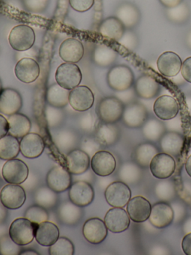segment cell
<instances>
[{
  "label": "cell",
  "instance_id": "9c48e42d",
  "mask_svg": "<svg viewBox=\"0 0 191 255\" xmlns=\"http://www.w3.org/2000/svg\"><path fill=\"white\" fill-rule=\"evenodd\" d=\"M149 169L155 178L165 180L171 177L175 172L176 162L170 155L158 153L151 161Z\"/></svg>",
  "mask_w": 191,
  "mask_h": 255
},
{
  "label": "cell",
  "instance_id": "603a6c76",
  "mask_svg": "<svg viewBox=\"0 0 191 255\" xmlns=\"http://www.w3.org/2000/svg\"><path fill=\"white\" fill-rule=\"evenodd\" d=\"M22 107V98L13 89H4L0 93V112L7 116L17 113Z\"/></svg>",
  "mask_w": 191,
  "mask_h": 255
},
{
  "label": "cell",
  "instance_id": "ba28073f",
  "mask_svg": "<svg viewBox=\"0 0 191 255\" xmlns=\"http://www.w3.org/2000/svg\"><path fill=\"white\" fill-rule=\"evenodd\" d=\"M0 201L6 208L17 210L25 204L26 194L22 186L8 183L2 188L0 192Z\"/></svg>",
  "mask_w": 191,
  "mask_h": 255
},
{
  "label": "cell",
  "instance_id": "b9f144b4",
  "mask_svg": "<svg viewBox=\"0 0 191 255\" xmlns=\"http://www.w3.org/2000/svg\"><path fill=\"white\" fill-rule=\"evenodd\" d=\"M25 218L35 224L48 220V213L44 207L40 205H34L29 207L25 212Z\"/></svg>",
  "mask_w": 191,
  "mask_h": 255
},
{
  "label": "cell",
  "instance_id": "d6986e66",
  "mask_svg": "<svg viewBox=\"0 0 191 255\" xmlns=\"http://www.w3.org/2000/svg\"><path fill=\"white\" fill-rule=\"evenodd\" d=\"M173 219L174 212L170 204L161 201L152 206L149 219L155 228H166L172 223Z\"/></svg>",
  "mask_w": 191,
  "mask_h": 255
},
{
  "label": "cell",
  "instance_id": "7bdbcfd3",
  "mask_svg": "<svg viewBox=\"0 0 191 255\" xmlns=\"http://www.w3.org/2000/svg\"><path fill=\"white\" fill-rule=\"evenodd\" d=\"M19 245L15 243L11 238L3 237L0 240V254L1 255H18L20 252Z\"/></svg>",
  "mask_w": 191,
  "mask_h": 255
},
{
  "label": "cell",
  "instance_id": "74e56055",
  "mask_svg": "<svg viewBox=\"0 0 191 255\" xmlns=\"http://www.w3.org/2000/svg\"><path fill=\"white\" fill-rule=\"evenodd\" d=\"M79 206L73 203H65L59 210V216L64 223L72 225L76 223L82 216V211Z\"/></svg>",
  "mask_w": 191,
  "mask_h": 255
},
{
  "label": "cell",
  "instance_id": "11a10c76",
  "mask_svg": "<svg viewBox=\"0 0 191 255\" xmlns=\"http://www.w3.org/2000/svg\"><path fill=\"white\" fill-rule=\"evenodd\" d=\"M185 43H186L187 47L191 50V31H190L189 33L187 35Z\"/></svg>",
  "mask_w": 191,
  "mask_h": 255
},
{
  "label": "cell",
  "instance_id": "816d5d0a",
  "mask_svg": "<svg viewBox=\"0 0 191 255\" xmlns=\"http://www.w3.org/2000/svg\"><path fill=\"white\" fill-rule=\"evenodd\" d=\"M182 249L185 255H191V232L187 234L182 239Z\"/></svg>",
  "mask_w": 191,
  "mask_h": 255
},
{
  "label": "cell",
  "instance_id": "44dd1931",
  "mask_svg": "<svg viewBox=\"0 0 191 255\" xmlns=\"http://www.w3.org/2000/svg\"><path fill=\"white\" fill-rule=\"evenodd\" d=\"M66 168L70 174L80 175L88 171L91 161L86 152L79 149L70 151L66 156Z\"/></svg>",
  "mask_w": 191,
  "mask_h": 255
},
{
  "label": "cell",
  "instance_id": "ffe728a7",
  "mask_svg": "<svg viewBox=\"0 0 191 255\" xmlns=\"http://www.w3.org/2000/svg\"><path fill=\"white\" fill-rule=\"evenodd\" d=\"M153 110L155 116L161 120H171L179 113V104L173 97L162 95L155 100Z\"/></svg>",
  "mask_w": 191,
  "mask_h": 255
},
{
  "label": "cell",
  "instance_id": "7402d4cb",
  "mask_svg": "<svg viewBox=\"0 0 191 255\" xmlns=\"http://www.w3.org/2000/svg\"><path fill=\"white\" fill-rule=\"evenodd\" d=\"M58 53L64 62L76 64L82 60L85 49L79 40L67 38L61 43Z\"/></svg>",
  "mask_w": 191,
  "mask_h": 255
},
{
  "label": "cell",
  "instance_id": "4fadbf2b",
  "mask_svg": "<svg viewBox=\"0 0 191 255\" xmlns=\"http://www.w3.org/2000/svg\"><path fill=\"white\" fill-rule=\"evenodd\" d=\"M130 219L128 212L122 207H113L107 212L104 221L110 232L118 234L129 228Z\"/></svg>",
  "mask_w": 191,
  "mask_h": 255
},
{
  "label": "cell",
  "instance_id": "52a82bcc",
  "mask_svg": "<svg viewBox=\"0 0 191 255\" xmlns=\"http://www.w3.org/2000/svg\"><path fill=\"white\" fill-rule=\"evenodd\" d=\"M106 201L113 207H125L131 198V191L126 183L121 181L110 183L104 192Z\"/></svg>",
  "mask_w": 191,
  "mask_h": 255
},
{
  "label": "cell",
  "instance_id": "8992f818",
  "mask_svg": "<svg viewBox=\"0 0 191 255\" xmlns=\"http://www.w3.org/2000/svg\"><path fill=\"white\" fill-rule=\"evenodd\" d=\"M28 165L20 159L7 160L2 168V177L7 183L20 185L28 177Z\"/></svg>",
  "mask_w": 191,
  "mask_h": 255
},
{
  "label": "cell",
  "instance_id": "e575fe53",
  "mask_svg": "<svg viewBox=\"0 0 191 255\" xmlns=\"http://www.w3.org/2000/svg\"><path fill=\"white\" fill-rule=\"evenodd\" d=\"M20 151V143L17 138L7 135L0 139V159L10 160L15 159Z\"/></svg>",
  "mask_w": 191,
  "mask_h": 255
},
{
  "label": "cell",
  "instance_id": "ee69618b",
  "mask_svg": "<svg viewBox=\"0 0 191 255\" xmlns=\"http://www.w3.org/2000/svg\"><path fill=\"white\" fill-rule=\"evenodd\" d=\"M118 43L128 51H134L138 46V38L131 31H125L123 36Z\"/></svg>",
  "mask_w": 191,
  "mask_h": 255
},
{
  "label": "cell",
  "instance_id": "f35d334b",
  "mask_svg": "<svg viewBox=\"0 0 191 255\" xmlns=\"http://www.w3.org/2000/svg\"><path fill=\"white\" fill-rule=\"evenodd\" d=\"M167 19L176 24L186 23L191 15V11L186 4L181 3L173 8H167L166 11Z\"/></svg>",
  "mask_w": 191,
  "mask_h": 255
},
{
  "label": "cell",
  "instance_id": "cb8c5ba5",
  "mask_svg": "<svg viewBox=\"0 0 191 255\" xmlns=\"http://www.w3.org/2000/svg\"><path fill=\"white\" fill-rule=\"evenodd\" d=\"M182 61L179 55L171 51L164 52L157 60V68L162 75L173 77L180 72Z\"/></svg>",
  "mask_w": 191,
  "mask_h": 255
},
{
  "label": "cell",
  "instance_id": "ac0fdd59",
  "mask_svg": "<svg viewBox=\"0 0 191 255\" xmlns=\"http://www.w3.org/2000/svg\"><path fill=\"white\" fill-rule=\"evenodd\" d=\"M14 72L19 81L24 83H34L40 76V66L34 59L23 58L16 63Z\"/></svg>",
  "mask_w": 191,
  "mask_h": 255
},
{
  "label": "cell",
  "instance_id": "484cf974",
  "mask_svg": "<svg viewBox=\"0 0 191 255\" xmlns=\"http://www.w3.org/2000/svg\"><path fill=\"white\" fill-rule=\"evenodd\" d=\"M161 86L156 79L149 74H143L134 83V91L137 96L143 99H152L158 96Z\"/></svg>",
  "mask_w": 191,
  "mask_h": 255
},
{
  "label": "cell",
  "instance_id": "f907efd6",
  "mask_svg": "<svg viewBox=\"0 0 191 255\" xmlns=\"http://www.w3.org/2000/svg\"><path fill=\"white\" fill-rule=\"evenodd\" d=\"M9 133V122L2 115L0 114V139Z\"/></svg>",
  "mask_w": 191,
  "mask_h": 255
},
{
  "label": "cell",
  "instance_id": "8fae6325",
  "mask_svg": "<svg viewBox=\"0 0 191 255\" xmlns=\"http://www.w3.org/2000/svg\"><path fill=\"white\" fill-rule=\"evenodd\" d=\"M107 230L104 221L98 218H91L84 224L82 234L85 240L91 244H99L107 237Z\"/></svg>",
  "mask_w": 191,
  "mask_h": 255
},
{
  "label": "cell",
  "instance_id": "836d02e7",
  "mask_svg": "<svg viewBox=\"0 0 191 255\" xmlns=\"http://www.w3.org/2000/svg\"><path fill=\"white\" fill-rule=\"evenodd\" d=\"M70 90L61 87L56 83L48 88L46 92V100L48 104L56 108H64L69 104Z\"/></svg>",
  "mask_w": 191,
  "mask_h": 255
},
{
  "label": "cell",
  "instance_id": "db71d44e",
  "mask_svg": "<svg viewBox=\"0 0 191 255\" xmlns=\"http://www.w3.org/2000/svg\"><path fill=\"white\" fill-rule=\"evenodd\" d=\"M185 171L189 177H191V155L187 159L185 162Z\"/></svg>",
  "mask_w": 191,
  "mask_h": 255
},
{
  "label": "cell",
  "instance_id": "3957f363",
  "mask_svg": "<svg viewBox=\"0 0 191 255\" xmlns=\"http://www.w3.org/2000/svg\"><path fill=\"white\" fill-rule=\"evenodd\" d=\"M107 84L116 92H125L134 84V75L129 67L120 65L112 67L107 73Z\"/></svg>",
  "mask_w": 191,
  "mask_h": 255
},
{
  "label": "cell",
  "instance_id": "f5cc1de1",
  "mask_svg": "<svg viewBox=\"0 0 191 255\" xmlns=\"http://www.w3.org/2000/svg\"><path fill=\"white\" fill-rule=\"evenodd\" d=\"M160 3L167 8H173L180 5L182 0H159Z\"/></svg>",
  "mask_w": 191,
  "mask_h": 255
},
{
  "label": "cell",
  "instance_id": "d6a6232c",
  "mask_svg": "<svg viewBox=\"0 0 191 255\" xmlns=\"http://www.w3.org/2000/svg\"><path fill=\"white\" fill-rule=\"evenodd\" d=\"M120 131L114 124H99L97 127L96 137L100 144L105 146H111L116 144L119 138Z\"/></svg>",
  "mask_w": 191,
  "mask_h": 255
},
{
  "label": "cell",
  "instance_id": "5bb4252c",
  "mask_svg": "<svg viewBox=\"0 0 191 255\" xmlns=\"http://www.w3.org/2000/svg\"><path fill=\"white\" fill-rule=\"evenodd\" d=\"M46 183L55 193L65 192L71 186L70 173L62 166L54 167L46 175Z\"/></svg>",
  "mask_w": 191,
  "mask_h": 255
},
{
  "label": "cell",
  "instance_id": "d4e9b609",
  "mask_svg": "<svg viewBox=\"0 0 191 255\" xmlns=\"http://www.w3.org/2000/svg\"><path fill=\"white\" fill-rule=\"evenodd\" d=\"M20 151L28 159H36L41 156L45 148L43 138L37 133H28L21 140Z\"/></svg>",
  "mask_w": 191,
  "mask_h": 255
},
{
  "label": "cell",
  "instance_id": "6da1fadb",
  "mask_svg": "<svg viewBox=\"0 0 191 255\" xmlns=\"http://www.w3.org/2000/svg\"><path fill=\"white\" fill-rule=\"evenodd\" d=\"M37 225L27 218H18L10 225L9 236L19 246H26L35 238Z\"/></svg>",
  "mask_w": 191,
  "mask_h": 255
},
{
  "label": "cell",
  "instance_id": "f546056e",
  "mask_svg": "<svg viewBox=\"0 0 191 255\" xmlns=\"http://www.w3.org/2000/svg\"><path fill=\"white\" fill-rule=\"evenodd\" d=\"M9 135L17 138H23L29 133L31 128V122L25 115L15 113L9 116Z\"/></svg>",
  "mask_w": 191,
  "mask_h": 255
},
{
  "label": "cell",
  "instance_id": "ab89813d",
  "mask_svg": "<svg viewBox=\"0 0 191 255\" xmlns=\"http://www.w3.org/2000/svg\"><path fill=\"white\" fill-rule=\"evenodd\" d=\"M49 252L51 255H73L74 246L69 239L59 237L52 246H49Z\"/></svg>",
  "mask_w": 191,
  "mask_h": 255
},
{
  "label": "cell",
  "instance_id": "7c38bea8",
  "mask_svg": "<svg viewBox=\"0 0 191 255\" xmlns=\"http://www.w3.org/2000/svg\"><path fill=\"white\" fill-rule=\"evenodd\" d=\"M91 167L96 175L107 177L113 174L116 170V159L110 152L98 151L91 159Z\"/></svg>",
  "mask_w": 191,
  "mask_h": 255
},
{
  "label": "cell",
  "instance_id": "4dcf8cb0",
  "mask_svg": "<svg viewBox=\"0 0 191 255\" xmlns=\"http://www.w3.org/2000/svg\"><path fill=\"white\" fill-rule=\"evenodd\" d=\"M116 15L127 29L135 27L140 20V13L138 8L133 4L128 2L122 4L117 8Z\"/></svg>",
  "mask_w": 191,
  "mask_h": 255
},
{
  "label": "cell",
  "instance_id": "e0dca14e",
  "mask_svg": "<svg viewBox=\"0 0 191 255\" xmlns=\"http://www.w3.org/2000/svg\"><path fill=\"white\" fill-rule=\"evenodd\" d=\"M151 210L150 202L143 196L134 197L127 204V212L130 219L137 223H141L149 219Z\"/></svg>",
  "mask_w": 191,
  "mask_h": 255
},
{
  "label": "cell",
  "instance_id": "7dc6e473",
  "mask_svg": "<svg viewBox=\"0 0 191 255\" xmlns=\"http://www.w3.org/2000/svg\"><path fill=\"white\" fill-rule=\"evenodd\" d=\"M70 6L77 12L89 11L94 4V0H69Z\"/></svg>",
  "mask_w": 191,
  "mask_h": 255
},
{
  "label": "cell",
  "instance_id": "60d3db41",
  "mask_svg": "<svg viewBox=\"0 0 191 255\" xmlns=\"http://www.w3.org/2000/svg\"><path fill=\"white\" fill-rule=\"evenodd\" d=\"M36 201L39 205L43 207H50L55 204L57 196L55 192L48 188H41L37 191Z\"/></svg>",
  "mask_w": 191,
  "mask_h": 255
},
{
  "label": "cell",
  "instance_id": "6f0895ef",
  "mask_svg": "<svg viewBox=\"0 0 191 255\" xmlns=\"http://www.w3.org/2000/svg\"><path fill=\"white\" fill-rule=\"evenodd\" d=\"M2 83H1V80H0V93H1V91H2Z\"/></svg>",
  "mask_w": 191,
  "mask_h": 255
},
{
  "label": "cell",
  "instance_id": "277c9868",
  "mask_svg": "<svg viewBox=\"0 0 191 255\" xmlns=\"http://www.w3.org/2000/svg\"><path fill=\"white\" fill-rule=\"evenodd\" d=\"M35 39L34 31L26 25L15 26L10 31L8 37L10 47L19 52L30 50L34 46Z\"/></svg>",
  "mask_w": 191,
  "mask_h": 255
},
{
  "label": "cell",
  "instance_id": "30bf717a",
  "mask_svg": "<svg viewBox=\"0 0 191 255\" xmlns=\"http://www.w3.org/2000/svg\"><path fill=\"white\" fill-rule=\"evenodd\" d=\"M94 102V93L88 86H78L70 90L69 104L76 111H88L93 107Z\"/></svg>",
  "mask_w": 191,
  "mask_h": 255
},
{
  "label": "cell",
  "instance_id": "7a4b0ae2",
  "mask_svg": "<svg viewBox=\"0 0 191 255\" xmlns=\"http://www.w3.org/2000/svg\"><path fill=\"white\" fill-rule=\"evenodd\" d=\"M125 105L119 98L106 97L97 107V116L104 123L115 124L122 119Z\"/></svg>",
  "mask_w": 191,
  "mask_h": 255
},
{
  "label": "cell",
  "instance_id": "f6af8a7d",
  "mask_svg": "<svg viewBox=\"0 0 191 255\" xmlns=\"http://www.w3.org/2000/svg\"><path fill=\"white\" fill-rule=\"evenodd\" d=\"M46 120L49 127H55L60 123L63 119V113L60 108L49 105L46 111Z\"/></svg>",
  "mask_w": 191,
  "mask_h": 255
},
{
  "label": "cell",
  "instance_id": "f1b7e54d",
  "mask_svg": "<svg viewBox=\"0 0 191 255\" xmlns=\"http://www.w3.org/2000/svg\"><path fill=\"white\" fill-rule=\"evenodd\" d=\"M126 29L122 22L116 17H110L103 20L98 32L104 38L119 41L125 34Z\"/></svg>",
  "mask_w": 191,
  "mask_h": 255
},
{
  "label": "cell",
  "instance_id": "83f0119b",
  "mask_svg": "<svg viewBox=\"0 0 191 255\" xmlns=\"http://www.w3.org/2000/svg\"><path fill=\"white\" fill-rule=\"evenodd\" d=\"M59 229L55 224L45 221L37 225L35 240L41 246H50L59 238Z\"/></svg>",
  "mask_w": 191,
  "mask_h": 255
},
{
  "label": "cell",
  "instance_id": "9f6ffc18",
  "mask_svg": "<svg viewBox=\"0 0 191 255\" xmlns=\"http://www.w3.org/2000/svg\"><path fill=\"white\" fill-rule=\"evenodd\" d=\"M19 255H38L39 254L36 252L35 251L33 250H27L25 252H21Z\"/></svg>",
  "mask_w": 191,
  "mask_h": 255
},
{
  "label": "cell",
  "instance_id": "d590c367",
  "mask_svg": "<svg viewBox=\"0 0 191 255\" xmlns=\"http://www.w3.org/2000/svg\"><path fill=\"white\" fill-rule=\"evenodd\" d=\"M158 153V148L154 144L150 143H143L137 146L134 151V161L139 166L148 168L150 165L151 161Z\"/></svg>",
  "mask_w": 191,
  "mask_h": 255
},
{
  "label": "cell",
  "instance_id": "5b68a950",
  "mask_svg": "<svg viewBox=\"0 0 191 255\" xmlns=\"http://www.w3.org/2000/svg\"><path fill=\"white\" fill-rule=\"evenodd\" d=\"M82 80L80 68L74 63L61 64L55 72V80L61 87L72 90L79 86Z\"/></svg>",
  "mask_w": 191,
  "mask_h": 255
},
{
  "label": "cell",
  "instance_id": "4316f807",
  "mask_svg": "<svg viewBox=\"0 0 191 255\" xmlns=\"http://www.w3.org/2000/svg\"><path fill=\"white\" fill-rule=\"evenodd\" d=\"M185 138L182 134L167 132L160 139V146L164 153L172 156H179L183 150Z\"/></svg>",
  "mask_w": 191,
  "mask_h": 255
},
{
  "label": "cell",
  "instance_id": "c3c4849f",
  "mask_svg": "<svg viewBox=\"0 0 191 255\" xmlns=\"http://www.w3.org/2000/svg\"><path fill=\"white\" fill-rule=\"evenodd\" d=\"M180 74H182L185 81L191 83V57L187 58L184 62H182Z\"/></svg>",
  "mask_w": 191,
  "mask_h": 255
},
{
  "label": "cell",
  "instance_id": "8d00e7d4",
  "mask_svg": "<svg viewBox=\"0 0 191 255\" xmlns=\"http://www.w3.org/2000/svg\"><path fill=\"white\" fill-rule=\"evenodd\" d=\"M142 130L143 135L151 141H158L166 132L164 124L161 121L155 119L146 120L144 125L142 126Z\"/></svg>",
  "mask_w": 191,
  "mask_h": 255
},
{
  "label": "cell",
  "instance_id": "9a60e30c",
  "mask_svg": "<svg viewBox=\"0 0 191 255\" xmlns=\"http://www.w3.org/2000/svg\"><path fill=\"white\" fill-rule=\"evenodd\" d=\"M68 195L72 203L80 207H86L94 200V189L88 182L77 181L70 186Z\"/></svg>",
  "mask_w": 191,
  "mask_h": 255
},
{
  "label": "cell",
  "instance_id": "1f68e13d",
  "mask_svg": "<svg viewBox=\"0 0 191 255\" xmlns=\"http://www.w3.org/2000/svg\"><path fill=\"white\" fill-rule=\"evenodd\" d=\"M118 53L110 46L101 44L97 46L92 55L93 61L98 66L107 68L111 66L117 59Z\"/></svg>",
  "mask_w": 191,
  "mask_h": 255
},
{
  "label": "cell",
  "instance_id": "681fc988",
  "mask_svg": "<svg viewBox=\"0 0 191 255\" xmlns=\"http://www.w3.org/2000/svg\"><path fill=\"white\" fill-rule=\"evenodd\" d=\"M99 141L95 140H86L83 143L84 151L86 152L88 154H92L94 151H96L98 149V145H99Z\"/></svg>",
  "mask_w": 191,
  "mask_h": 255
},
{
  "label": "cell",
  "instance_id": "2e32d148",
  "mask_svg": "<svg viewBox=\"0 0 191 255\" xmlns=\"http://www.w3.org/2000/svg\"><path fill=\"white\" fill-rule=\"evenodd\" d=\"M147 110L140 103H131L125 107L122 121L130 128H141L147 120Z\"/></svg>",
  "mask_w": 191,
  "mask_h": 255
},
{
  "label": "cell",
  "instance_id": "bcb514c9",
  "mask_svg": "<svg viewBox=\"0 0 191 255\" xmlns=\"http://www.w3.org/2000/svg\"><path fill=\"white\" fill-rule=\"evenodd\" d=\"M79 123L84 131L90 132L96 128L97 119L92 113H88L82 116Z\"/></svg>",
  "mask_w": 191,
  "mask_h": 255
}]
</instances>
